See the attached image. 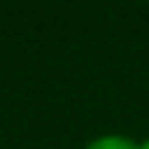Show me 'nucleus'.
I'll list each match as a JSON object with an SVG mask.
<instances>
[{
    "label": "nucleus",
    "instance_id": "obj_1",
    "mask_svg": "<svg viewBox=\"0 0 149 149\" xmlns=\"http://www.w3.org/2000/svg\"><path fill=\"white\" fill-rule=\"evenodd\" d=\"M85 149H139V144L124 134H102L95 137Z\"/></svg>",
    "mask_w": 149,
    "mask_h": 149
},
{
    "label": "nucleus",
    "instance_id": "obj_2",
    "mask_svg": "<svg viewBox=\"0 0 149 149\" xmlns=\"http://www.w3.org/2000/svg\"><path fill=\"white\" fill-rule=\"evenodd\" d=\"M139 149H149V137H147V139H142V142H139Z\"/></svg>",
    "mask_w": 149,
    "mask_h": 149
}]
</instances>
